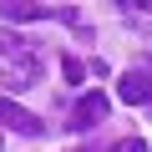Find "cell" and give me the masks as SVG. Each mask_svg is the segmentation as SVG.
I'll return each mask as SVG.
<instances>
[{
  "instance_id": "6da1fadb",
  "label": "cell",
  "mask_w": 152,
  "mask_h": 152,
  "mask_svg": "<svg viewBox=\"0 0 152 152\" xmlns=\"http://www.w3.org/2000/svg\"><path fill=\"white\" fill-rule=\"evenodd\" d=\"M41 81V61L36 56H10L5 66H0V86H5V96H20Z\"/></svg>"
},
{
  "instance_id": "7a4b0ae2",
  "label": "cell",
  "mask_w": 152,
  "mask_h": 152,
  "mask_svg": "<svg viewBox=\"0 0 152 152\" xmlns=\"http://www.w3.org/2000/svg\"><path fill=\"white\" fill-rule=\"evenodd\" d=\"M0 127H10V132H20V137H41V132H46V122H41L36 112H26L20 102H10L5 91H0Z\"/></svg>"
},
{
  "instance_id": "3957f363",
  "label": "cell",
  "mask_w": 152,
  "mask_h": 152,
  "mask_svg": "<svg viewBox=\"0 0 152 152\" xmlns=\"http://www.w3.org/2000/svg\"><path fill=\"white\" fill-rule=\"evenodd\" d=\"M107 112H112V102L102 91H86L81 102L71 107V127H96V122H107Z\"/></svg>"
},
{
  "instance_id": "277c9868",
  "label": "cell",
  "mask_w": 152,
  "mask_h": 152,
  "mask_svg": "<svg viewBox=\"0 0 152 152\" xmlns=\"http://www.w3.org/2000/svg\"><path fill=\"white\" fill-rule=\"evenodd\" d=\"M117 96H122L127 107H147V102H152V81H147L142 71H127L122 81H117Z\"/></svg>"
},
{
  "instance_id": "5b68a950",
  "label": "cell",
  "mask_w": 152,
  "mask_h": 152,
  "mask_svg": "<svg viewBox=\"0 0 152 152\" xmlns=\"http://www.w3.org/2000/svg\"><path fill=\"white\" fill-rule=\"evenodd\" d=\"M51 5H31V0H0V20H46Z\"/></svg>"
},
{
  "instance_id": "8992f818",
  "label": "cell",
  "mask_w": 152,
  "mask_h": 152,
  "mask_svg": "<svg viewBox=\"0 0 152 152\" xmlns=\"http://www.w3.org/2000/svg\"><path fill=\"white\" fill-rule=\"evenodd\" d=\"M61 71H66V81H86V66L76 56H61Z\"/></svg>"
},
{
  "instance_id": "52a82bcc",
  "label": "cell",
  "mask_w": 152,
  "mask_h": 152,
  "mask_svg": "<svg viewBox=\"0 0 152 152\" xmlns=\"http://www.w3.org/2000/svg\"><path fill=\"white\" fill-rule=\"evenodd\" d=\"M112 152H147V142H142V137H127V142H117Z\"/></svg>"
},
{
  "instance_id": "ba28073f",
  "label": "cell",
  "mask_w": 152,
  "mask_h": 152,
  "mask_svg": "<svg viewBox=\"0 0 152 152\" xmlns=\"http://www.w3.org/2000/svg\"><path fill=\"white\" fill-rule=\"evenodd\" d=\"M142 10H147V15H152V0H142Z\"/></svg>"
},
{
  "instance_id": "9c48e42d",
  "label": "cell",
  "mask_w": 152,
  "mask_h": 152,
  "mask_svg": "<svg viewBox=\"0 0 152 152\" xmlns=\"http://www.w3.org/2000/svg\"><path fill=\"white\" fill-rule=\"evenodd\" d=\"M71 152H91V147H71Z\"/></svg>"
},
{
  "instance_id": "30bf717a",
  "label": "cell",
  "mask_w": 152,
  "mask_h": 152,
  "mask_svg": "<svg viewBox=\"0 0 152 152\" xmlns=\"http://www.w3.org/2000/svg\"><path fill=\"white\" fill-rule=\"evenodd\" d=\"M147 112H152V102H147Z\"/></svg>"
}]
</instances>
